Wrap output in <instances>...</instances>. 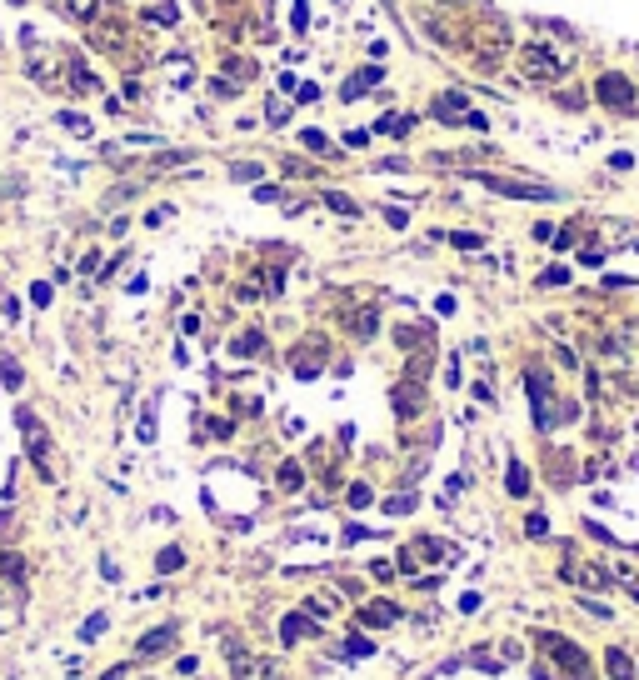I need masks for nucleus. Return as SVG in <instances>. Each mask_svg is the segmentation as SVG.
Listing matches in <instances>:
<instances>
[{
    "mask_svg": "<svg viewBox=\"0 0 639 680\" xmlns=\"http://www.w3.org/2000/svg\"><path fill=\"white\" fill-rule=\"evenodd\" d=\"M535 645L564 670V680H595V660H590V650L585 645H574L569 636H559V631H535Z\"/></svg>",
    "mask_w": 639,
    "mask_h": 680,
    "instance_id": "f257e3e1",
    "label": "nucleus"
},
{
    "mask_svg": "<svg viewBox=\"0 0 639 680\" xmlns=\"http://www.w3.org/2000/svg\"><path fill=\"white\" fill-rule=\"evenodd\" d=\"M475 181L495 195H509V200H559L554 186H535V181H504V176H475Z\"/></svg>",
    "mask_w": 639,
    "mask_h": 680,
    "instance_id": "f03ea898",
    "label": "nucleus"
},
{
    "mask_svg": "<svg viewBox=\"0 0 639 680\" xmlns=\"http://www.w3.org/2000/svg\"><path fill=\"white\" fill-rule=\"evenodd\" d=\"M519 66H525L530 80H559V75H564V55H554L550 45H525Z\"/></svg>",
    "mask_w": 639,
    "mask_h": 680,
    "instance_id": "7ed1b4c3",
    "label": "nucleus"
},
{
    "mask_svg": "<svg viewBox=\"0 0 639 680\" xmlns=\"http://www.w3.org/2000/svg\"><path fill=\"white\" fill-rule=\"evenodd\" d=\"M600 100H604L609 110H624V116H629V110H634V85H629L624 75H604V80H600Z\"/></svg>",
    "mask_w": 639,
    "mask_h": 680,
    "instance_id": "20e7f679",
    "label": "nucleus"
},
{
    "mask_svg": "<svg viewBox=\"0 0 639 680\" xmlns=\"http://www.w3.org/2000/svg\"><path fill=\"white\" fill-rule=\"evenodd\" d=\"M420 411H425V390H420V380L395 385V415H399V420H415Z\"/></svg>",
    "mask_w": 639,
    "mask_h": 680,
    "instance_id": "39448f33",
    "label": "nucleus"
},
{
    "mask_svg": "<svg viewBox=\"0 0 639 680\" xmlns=\"http://www.w3.org/2000/svg\"><path fill=\"white\" fill-rule=\"evenodd\" d=\"M604 675H609V680H639V660H634L624 645H609V650H604Z\"/></svg>",
    "mask_w": 639,
    "mask_h": 680,
    "instance_id": "423d86ee",
    "label": "nucleus"
},
{
    "mask_svg": "<svg viewBox=\"0 0 639 680\" xmlns=\"http://www.w3.org/2000/svg\"><path fill=\"white\" fill-rule=\"evenodd\" d=\"M0 576L11 581V590H15V595H25V585H30V571H25V555H15V550H0Z\"/></svg>",
    "mask_w": 639,
    "mask_h": 680,
    "instance_id": "0eeeda50",
    "label": "nucleus"
},
{
    "mask_svg": "<svg viewBox=\"0 0 639 680\" xmlns=\"http://www.w3.org/2000/svg\"><path fill=\"white\" fill-rule=\"evenodd\" d=\"M464 116H470V105H464V95H459V90L435 95V121H445V126H464Z\"/></svg>",
    "mask_w": 639,
    "mask_h": 680,
    "instance_id": "6e6552de",
    "label": "nucleus"
},
{
    "mask_svg": "<svg viewBox=\"0 0 639 680\" xmlns=\"http://www.w3.org/2000/svg\"><path fill=\"white\" fill-rule=\"evenodd\" d=\"M180 631H175V620H165V626H155L145 640H140V655H165V650H175Z\"/></svg>",
    "mask_w": 639,
    "mask_h": 680,
    "instance_id": "1a4fd4ad",
    "label": "nucleus"
},
{
    "mask_svg": "<svg viewBox=\"0 0 639 680\" xmlns=\"http://www.w3.org/2000/svg\"><path fill=\"white\" fill-rule=\"evenodd\" d=\"M395 620H399V605H390V600H375V605H365L360 610V626H395Z\"/></svg>",
    "mask_w": 639,
    "mask_h": 680,
    "instance_id": "9d476101",
    "label": "nucleus"
},
{
    "mask_svg": "<svg viewBox=\"0 0 639 680\" xmlns=\"http://www.w3.org/2000/svg\"><path fill=\"white\" fill-rule=\"evenodd\" d=\"M375 80H380V66H365V71H355L350 80H345V90H340V95H345V100H355V95H365Z\"/></svg>",
    "mask_w": 639,
    "mask_h": 680,
    "instance_id": "9b49d317",
    "label": "nucleus"
},
{
    "mask_svg": "<svg viewBox=\"0 0 639 680\" xmlns=\"http://www.w3.org/2000/svg\"><path fill=\"white\" fill-rule=\"evenodd\" d=\"M300 636H315V631H310V615H285V620H280V640L290 645V640H300Z\"/></svg>",
    "mask_w": 639,
    "mask_h": 680,
    "instance_id": "f8f14e48",
    "label": "nucleus"
},
{
    "mask_svg": "<svg viewBox=\"0 0 639 680\" xmlns=\"http://www.w3.org/2000/svg\"><path fill=\"white\" fill-rule=\"evenodd\" d=\"M504 490L519 500V495H530V470L519 466V461H509V475H504Z\"/></svg>",
    "mask_w": 639,
    "mask_h": 680,
    "instance_id": "ddd939ff",
    "label": "nucleus"
},
{
    "mask_svg": "<svg viewBox=\"0 0 639 680\" xmlns=\"http://www.w3.org/2000/svg\"><path fill=\"white\" fill-rule=\"evenodd\" d=\"M380 130H385V135H410V130H415V116H380Z\"/></svg>",
    "mask_w": 639,
    "mask_h": 680,
    "instance_id": "4468645a",
    "label": "nucleus"
},
{
    "mask_svg": "<svg viewBox=\"0 0 639 680\" xmlns=\"http://www.w3.org/2000/svg\"><path fill=\"white\" fill-rule=\"evenodd\" d=\"M70 90H75V95H90V90H100V85H95V75H90L85 66H70Z\"/></svg>",
    "mask_w": 639,
    "mask_h": 680,
    "instance_id": "2eb2a0df",
    "label": "nucleus"
},
{
    "mask_svg": "<svg viewBox=\"0 0 639 680\" xmlns=\"http://www.w3.org/2000/svg\"><path fill=\"white\" fill-rule=\"evenodd\" d=\"M559 286H569V265H550L540 275V291H559Z\"/></svg>",
    "mask_w": 639,
    "mask_h": 680,
    "instance_id": "dca6fc26",
    "label": "nucleus"
},
{
    "mask_svg": "<svg viewBox=\"0 0 639 680\" xmlns=\"http://www.w3.org/2000/svg\"><path fill=\"white\" fill-rule=\"evenodd\" d=\"M265 351V335L260 330H245L240 340H235V356H260Z\"/></svg>",
    "mask_w": 639,
    "mask_h": 680,
    "instance_id": "f3484780",
    "label": "nucleus"
},
{
    "mask_svg": "<svg viewBox=\"0 0 639 680\" xmlns=\"http://www.w3.org/2000/svg\"><path fill=\"white\" fill-rule=\"evenodd\" d=\"M325 205H330V210H340V215H360V205H355L350 195H340V190H325Z\"/></svg>",
    "mask_w": 639,
    "mask_h": 680,
    "instance_id": "a211bd4d",
    "label": "nucleus"
},
{
    "mask_svg": "<svg viewBox=\"0 0 639 680\" xmlns=\"http://www.w3.org/2000/svg\"><path fill=\"white\" fill-rule=\"evenodd\" d=\"M180 565H185V550H175V545H170L165 555H155V571H165V576H170V571H180Z\"/></svg>",
    "mask_w": 639,
    "mask_h": 680,
    "instance_id": "6ab92c4d",
    "label": "nucleus"
},
{
    "mask_svg": "<svg viewBox=\"0 0 639 680\" xmlns=\"http://www.w3.org/2000/svg\"><path fill=\"white\" fill-rule=\"evenodd\" d=\"M350 330H355L360 340H370V335H375V310H360V315H350Z\"/></svg>",
    "mask_w": 639,
    "mask_h": 680,
    "instance_id": "aec40b11",
    "label": "nucleus"
},
{
    "mask_svg": "<svg viewBox=\"0 0 639 680\" xmlns=\"http://www.w3.org/2000/svg\"><path fill=\"white\" fill-rule=\"evenodd\" d=\"M585 535H590V540H600V545H619V540H614V530H604L600 521H585ZM619 550H629V545H619Z\"/></svg>",
    "mask_w": 639,
    "mask_h": 680,
    "instance_id": "412c9836",
    "label": "nucleus"
},
{
    "mask_svg": "<svg viewBox=\"0 0 639 680\" xmlns=\"http://www.w3.org/2000/svg\"><path fill=\"white\" fill-rule=\"evenodd\" d=\"M579 610H585V615H595V620H614V610H609L604 600H590V595H579Z\"/></svg>",
    "mask_w": 639,
    "mask_h": 680,
    "instance_id": "4be33fe9",
    "label": "nucleus"
},
{
    "mask_svg": "<svg viewBox=\"0 0 639 680\" xmlns=\"http://www.w3.org/2000/svg\"><path fill=\"white\" fill-rule=\"evenodd\" d=\"M70 16H80V20L90 25V20L100 16V0H70Z\"/></svg>",
    "mask_w": 639,
    "mask_h": 680,
    "instance_id": "5701e85b",
    "label": "nucleus"
},
{
    "mask_svg": "<svg viewBox=\"0 0 639 680\" xmlns=\"http://www.w3.org/2000/svg\"><path fill=\"white\" fill-rule=\"evenodd\" d=\"M385 510H390V516H410V510H415V495H410V490H404V495H395V500H385Z\"/></svg>",
    "mask_w": 639,
    "mask_h": 680,
    "instance_id": "b1692460",
    "label": "nucleus"
},
{
    "mask_svg": "<svg viewBox=\"0 0 639 680\" xmlns=\"http://www.w3.org/2000/svg\"><path fill=\"white\" fill-rule=\"evenodd\" d=\"M280 490H300V466H295V461L280 466Z\"/></svg>",
    "mask_w": 639,
    "mask_h": 680,
    "instance_id": "393cba45",
    "label": "nucleus"
},
{
    "mask_svg": "<svg viewBox=\"0 0 639 680\" xmlns=\"http://www.w3.org/2000/svg\"><path fill=\"white\" fill-rule=\"evenodd\" d=\"M449 241H454L459 250H480V245H485V236H475V231H454Z\"/></svg>",
    "mask_w": 639,
    "mask_h": 680,
    "instance_id": "a878e982",
    "label": "nucleus"
},
{
    "mask_svg": "<svg viewBox=\"0 0 639 680\" xmlns=\"http://www.w3.org/2000/svg\"><path fill=\"white\" fill-rule=\"evenodd\" d=\"M525 535H535V540H545V535H550V521L540 516V510H535V516L525 521Z\"/></svg>",
    "mask_w": 639,
    "mask_h": 680,
    "instance_id": "bb28decb",
    "label": "nucleus"
},
{
    "mask_svg": "<svg viewBox=\"0 0 639 680\" xmlns=\"http://www.w3.org/2000/svg\"><path fill=\"white\" fill-rule=\"evenodd\" d=\"M61 126H66V130H75V135H90V121H85V116H70V110L61 116Z\"/></svg>",
    "mask_w": 639,
    "mask_h": 680,
    "instance_id": "cd10ccee",
    "label": "nucleus"
},
{
    "mask_svg": "<svg viewBox=\"0 0 639 680\" xmlns=\"http://www.w3.org/2000/svg\"><path fill=\"white\" fill-rule=\"evenodd\" d=\"M375 645L365 640V636H350V640H345V655H370Z\"/></svg>",
    "mask_w": 639,
    "mask_h": 680,
    "instance_id": "c85d7f7f",
    "label": "nucleus"
},
{
    "mask_svg": "<svg viewBox=\"0 0 639 680\" xmlns=\"http://www.w3.org/2000/svg\"><path fill=\"white\" fill-rule=\"evenodd\" d=\"M305 610H310V615H320V620H325V615H330V610H335V600H330V595H315V600H310V605H305Z\"/></svg>",
    "mask_w": 639,
    "mask_h": 680,
    "instance_id": "c756f323",
    "label": "nucleus"
},
{
    "mask_svg": "<svg viewBox=\"0 0 639 680\" xmlns=\"http://www.w3.org/2000/svg\"><path fill=\"white\" fill-rule=\"evenodd\" d=\"M80 636H85V640H95V636H105V615H90V620H85V631H80Z\"/></svg>",
    "mask_w": 639,
    "mask_h": 680,
    "instance_id": "7c9ffc66",
    "label": "nucleus"
},
{
    "mask_svg": "<svg viewBox=\"0 0 639 680\" xmlns=\"http://www.w3.org/2000/svg\"><path fill=\"white\" fill-rule=\"evenodd\" d=\"M0 375H6V385H11V390L20 385V365H15V360H0Z\"/></svg>",
    "mask_w": 639,
    "mask_h": 680,
    "instance_id": "2f4dec72",
    "label": "nucleus"
},
{
    "mask_svg": "<svg viewBox=\"0 0 639 680\" xmlns=\"http://www.w3.org/2000/svg\"><path fill=\"white\" fill-rule=\"evenodd\" d=\"M140 440H155V411L140 415Z\"/></svg>",
    "mask_w": 639,
    "mask_h": 680,
    "instance_id": "473e14b6",
    "label": "nucleus"
},
{
    "mask_svg": "<svg viewBox=\"0 0 639 680\" xmlns=\"http://www.w3.org/2000/svg\"><path fill=\"white\" fill-rule=\"evenodd\" d=\"M375 495H370V485H350V505H370Z\"/></svg>",
    "mask_w": 639,
    "mask_h": 680,
    "instance_id": "72a5a7b5",
    "label": "nucleus"
},
{
    "mask_svg": "<svg viewBox=\"0 0 639 680\" xmlns=\"http://www.w3.org/2000/svg\"><path fill=\"white\" fill-rule=\"evenodd\" d=\"M629 286H634L629 275H604V291H629Z\"/></svg>",
    "mask_w": 639,
    "mask_h": 680,
    "instance_id": "f704fd0d",
    "label": "nucleus"
},
{
    "mask_svg": "<svg viewBox=\"0 0 639 680\" xmlns=\"http://www.w3.org/2000/svg\"><path fill=\"white\" fill-rule=\"evenodd\" d=\"M285 116H290V105H285V100L275 95V100H270V121H285Z\"/></svg>",
    "mask_w": 639,
    "mask_h": 680,
    "instance_id": "c9c22d12",
    "label": "nucleus"
},
{
    "mask_svg": "<svg viewBox=\"0 0 639 680\" xmlns=\"http://www.w3.org/2000/svg\"><path fill=\"white\" fill-rule=\"evenodd\" d=\"M569 245H574V225H569V231H559V236H554V250H569Z\"/></svg>",
    "mask_w": 639,
    "mask_h": 680,
    "instance_id": "e433bc0d",
    "label": "nucleus"
},
{
    "mask_svg": "<svg viewBox=\"0 0 639 680\" xmlns=\"http://www.w3.org/2000/svg\"><path fill=\"white\" fill-rule=\"evenodd\" d=\"M305 145H310V150H330V145H325V135H320V130H305Z\"/></svg>",
    "mask_w": 639,
    "mask_h": 680,
    "instance_id": "4c0bfd02",
    "label": "nucleus"
},
{
    "mask_svg": "<svg viewBox=\"0 0 639 680\" xmlns=\"http://www.w3.org/2000/svg\"><path fill=\"white\" fill-rule=\"evenodd\" d=\"M609 165H614V170H629V165H634V155H629V150H619V155H609Z\"/></svg>",
    "mask_w": 639,
    "mask_h": 680,
    "instance_id": "58836bf2",
    "label": "nucleus"
},
{
    "mask_svg": "<svg viewBox=\"0 0 639 680\" xmlns=\"http://www.w3.org/2000/svg\"><path fill=\"white\" fill-rule=\"evenodd\" d=\"M30 300H35V305H50V286H30Z\"/></svg>",
    "mask_w": 639,
    "mask_h": 680,
    "instance_id": "ea45409f",
    "label": "nucleus"
},
{
    "mask_svg": "<svg viewBox=\"0 0 639 680\" xmlns=\"http://www.w3.org/2000/svg\"><path fill=\"white\" fill-rule=\"evenodd\" d=\"M629 595H634V600H639V585H634V590H629Z\"/></svg>",
    "mask_w": 639,
    "mask_h": 680,
    "instance_id": "a19ab883",
    "label": "nucleus"
}]
</instances>
